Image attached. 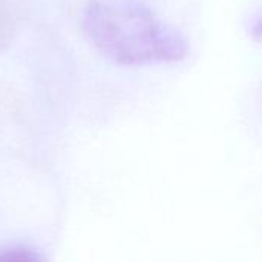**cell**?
Here are the masks:
<instances>
[{
	"mask_svg": "<svg viewBox=\"0 0 262 262\" xmlns=\"http://www.w3.org/2000/svg\"><path fill=\"white\" fill-rule=\"evenodd\" d=\"M83 28L95 49L118 66L177 63L189 52L186 37L143 0H88Z\"/></svg>",
	"mask_w": 262,
	"mask_h": 262,
	"instance_id": "6da1fadb",
	"label": "cell"
},
{
	"mask_svg": "<svg viewBox=\"0 0 262 262\" xmlns=\"http://www.w3.org/2000/svg\"><path fill=\"white\" fill-rule=\"evenodd\" d=\"M0 262H43V258L34 249L14 246L0 252Z\"/></svg>",
	"mask_w": 262,
	"mask_h": 262,
	"instance_id": "7a4b0ae2",
	"label": "cell"
},
{
	"mask_svg": "<svg viewBox=\"0 0 262 262\" xmlns=\"http://www.w3.org/2000/svg\"><path fill=\"white\" fill-rule=\"evenodd\" d=\"M9 37V31L6 28V23L0 20V48L6 43V38Z\"/></svg>",
	"mask_w": 262,
	"mask_h": 262,
	"instance_id": "277c9868",
	"label": "cell"
},
{
	"mask_svg": "<svg viewBox=\"0 0 262 262\" xmlns=\"http://www.w3.org/2000/svg\"><path fill=\"white\" fill-rule=\"evenodd\" d=\"M250 35H252V38L262 41V17L253 25V28L250 31Z\"/></svg>",
	"mask_w": 262,
	"mask_h": 262,
	"instance_id": "3957f363",
	"label": "cell"
}]
</instances>
